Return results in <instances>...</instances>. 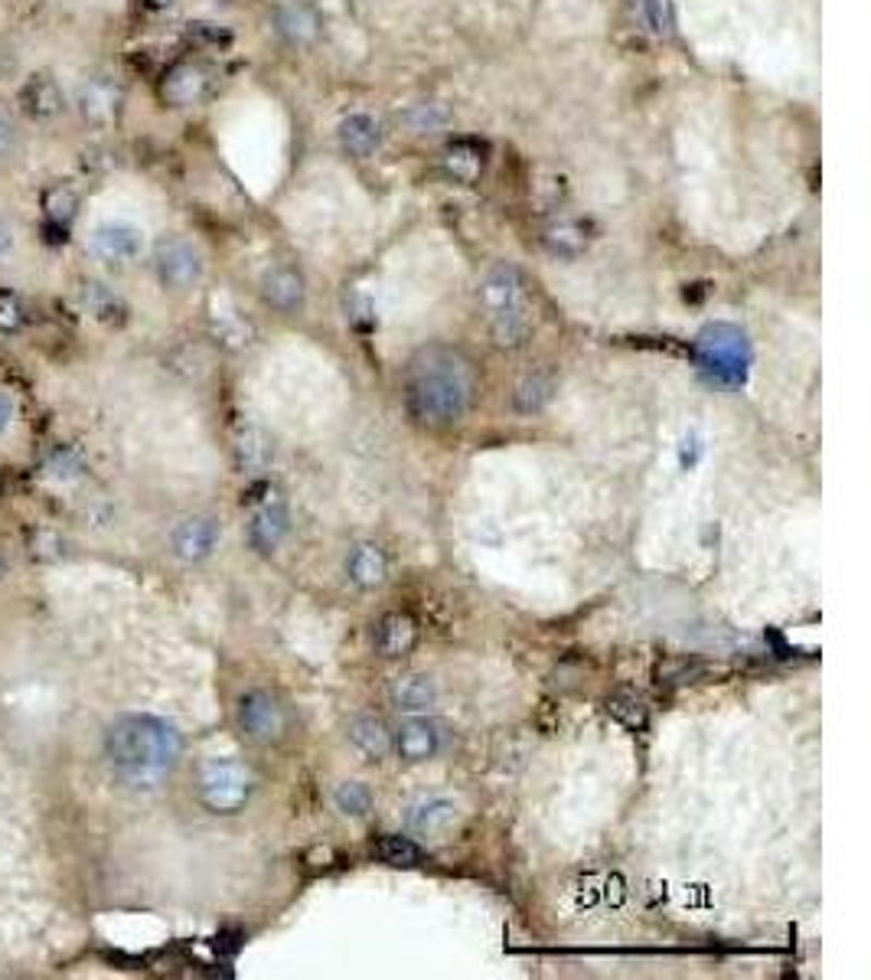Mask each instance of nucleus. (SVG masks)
<instances>
[{
  "mask_svg": "<svg viewBox=\"0 0 871 980\" xmlns=\"http://www.w3.org/2000/svg\"><path fill=\"white\" fill-rule=\"evenodd\" d=\"M608 713H611L617 723L631 726V730H644V726H647V710H644V703L634 700V697H611V700H608Z\"/></svg>",
  "mask_w": 871,
  "mask_h": 980,
  "instance_id": "obj_30",
  "label": "nucleus"
},
{
  "mask_svg": "<svg viewBox=\"0 0 871 980\" xmlns=\"http://www.w3.org/2000/svg\"><path fill=\"white\" fill-rule=\"evenodd\" d=\"M698 363L702 370L725 383V386H738L744 383L748 376V366H751V347H748V337L731 327V324H711L698 334Z\"/></svg>",
  "mask_w": 871,
  "mask_h": 980,
  "instance_id": "obj_4",
  "label": "nucleus"
},
{
  "mask_svg": "<svg viewBox=\"0 0 871 980\" xmlns=\"http://www.w3.org/2000/svg\"><path fill=\"white\" fill-rule=\"evenodd\" d=\"M154 271L164 288L187 291L203 278V255L184 236H167L154 245Z\"/></svg>",
  "mask_w": 871,
  "mask_h": 980,
  "instance_id": "obj_6",
  "label": "nucleus"
},
{
  "mask_svg": "<svg viewBox=\"0 0 871 980\" xmlns=\"http://www.w3.org/2000/svg\"><path fill=\"white\" fill-rule=\"evenodd\" d=\"M16 102H20V112L33 121H52L66 112L62 82L49 69H39L33 75H26V82L16 92Z\"/></svg>",
  "mask_w": 871,
  "mask_h": 980,
  "instance_id": "obj_8",
  "label": "nucleus"
},
{
  "mask_svg": "<svg viewBox=\"0 0 871 980\" xmlns=\"http://www.w3.org/2000/svg\"><path fill=\"white\" fill-rule=\"evenodd\" d=\"M255 778L235 758H210L200 771V797L216 814H235L251 797Z\"/></svg>",
  "mask_w": 871,
  "mask_h": 980,
  "instance_id": "obj_5",
  "label": "nucleus"
},
{
  "mask_svg": "<svg viewBox=\"0 0 871 980\" xmlns=\"http://www.w3.org/2000/svg\"><path fill=\"white\" fill-rule=\"evenodd\" d=\"M261 294L278 311H297L304 304V278L287 265H274L261 278Z\"/></svg>",
  "mask_w": 871,
  "mask_h": 980,
  "instance_id": "obj_13",
  "label": "nucleus"
},
{
  "mask_svg": "<svg viewBox=\"0 0 871 980\" xmlns=\"http://www.w3.org/2000/svg\"><path fill=\"white\" fill-rule=\"evenodd\" d=\"M79 298H82V307L95 320H102V324H121L125 314H128L125 301L108 284H102V281H85L82 291H79Z\"/></svg>",
  "mask_w": 871,
  "mask_h": 980,
  "instance_id": "obj_22",
  "label": "nucleus"
},
{
  "mask_svg": "<svg viewBox=\"0 0 871 980\" xmlns=\"http://www.w3.org/2000/svg\"><path fill=\"white\" fill-rule=\"evenodd\" d=\"M190 39L200 46H225L232 36L216 23H190Z\"/></svg>",
  "mask_w": 871,
  "mask_h": 980,
  "instance_id": "obj_33",
  "label": "nucleus"
},
{
  "mask_svg": "<svg viewBox=\"0 0 871 980\" xmlns=\"http://www.w3.org/2000/svg\"><path fill=\"white\" fill-rule=\"evenodd\" d=\"M591 240H595V226L585 220H562V223L549 226L542 236L545 248L558 258H578L591 245Z\"/></svg>",
  "mask_w": 871,
  "mask_h": 980,
  "instance_id": "obj_16",
  "label": "nucleus"
},
{
  "mask_svg": "<svg viewBox=\"0 0 871 980\" xmlns=\"http://www.w3.org/2000/svg\"><path fill=\"white\" fill-rule=\"evenodd\" d=\"M409 125H412L419 135L437 131V128L447 125V112H444L440 105H415V108L409 112Z\"/></svg>",
  "mask_w": 871,
  "mask_h": 980,
  "instance_id": "obj_32",
  "label": "nucleus"
},
{
  "mask_svg": "<svg viewBox=\"0 0 871 980\" xmlns=\"http://www.w3.org/2000/svg\"><path fill=\"white\" fill-rule=\"evenodd\" d=\"M415 621L409 618V615H386L379 625H376V648H379V654H386V657H402V654H409L412 651V644H415Z\"/></svg>",
  "mask_w": 871,
  "mask_h": 980,
  "instance_id": "obj_19",
  "label": "nucleus"
},
{
  "mask_svg": "<svg viewBox=\"0 0 871 980\" xmlns=\"http://www.w3.org/2000/svg\"><path fill=\"white\" fill-rule=\"evenodd\" d=\"M13 144H16V128H13L10 115L0 112V161H7L13 154Z\"/></svg>",
  "mask_w": 871,
  "mask_h": 980,
  "instance_id": "obj_34",
  "label": "nucleus"
},
{
  "mask_svg": "<svg viewBox=\"0 0 871 980\" xmlns=\"http://www.w3.org/2000/svg\"><path fill=\"white\" fill-rule=\"evenodd\" d=\"M3 572H7V562H3V556H0V579H3Z\"/></svg>",
  "mask_w": 871,
  "mask_h": 980,
  "instance_id": "obj_38",
  "label": "nucleus"
},
{
  "mask_svg": "<svg viewBox=\"0 0 871 980\" xmlns=\"http://www.w3.org/2000/svg\"><path fill=\"white\" fill-rule=\"evenodd\" d=\"M284 536H287V510L281 503H264L248 523V539L258 552H274Z\"/></svg>",
  "mask_w": 871,
  "mask_h": 980,
  "instance_id": "obj_17",
  "label": "nucleus"
},
{
  "mask_svg": "<svg viewBox=\"0 0 871 980\" xmlns=\"http://www.w3.org/2000/svg\"><path fill=\"white\" fill-rule=\"evenodd\" d=\"M170 0H151V7H167Z\"/></svg>",
  "mask_w": 871,
  "mask_h": 980,
  "instance_id": "obj_37",
  "label": "nucleus"
},
{
  "mask_svg": "<svg viewBox=\"0 0 871 980\" xmlns=\"http://www.w3.org/2000/svg\"><path fill=\"white\" fill-rule=\"evenodd\" d=\"M350 742L366 755V758H386L392 751V733L382 726L376 716H360L350 723Z\"/></svg>",
  "mask_w": 871,
  "mask_h": 980,
  "instance_id": "obj_25",
  "label": "nucleus"
},
{
  "mask_svg": "<svg viewBox=\"0 0 871 980\" xmlns=\"http://www.w3.org/2000/svg\"><path fill=\"white\" fill-rule=\"evenodd\" d=\"M473 389L476 383L470 363L447 347L422 350L405 373V406L422 425L432 429L460 422L473 402Z\"/></svg>",
  "mask_w": 871,
  "mask_h": 980,
  "instance_id": "obj_1",
  "label": "nucleus"
},
{
  "mask_svg": "<svg viewBox=\"0 0 871 980\" xmlns=\"http://www.w3.org/2000/svg\"><path fill=\"white\" fill-rule=\"evenodd\" d=\"M235 455H238V465L245 471H261L271 458V448H268V439L258 432V429H245L235 442Z\"/></svg>",
  "mask_w": 871,
  "mask_h": 980,
  "instance_id": "obj_27",
  "label": "nucleus"
},
{
  "mask_svg": "<svg viewBox=\"0 0 871 980\" xmlns=\"http://www.w3.org/2000/svg\"><path fill=\"white\" fill-rule=\"evenodd\" d=\"M437 690L432 677H422V674H409V677H399L392 684V703L405 713H425L428 707H435Z\"/></svg>",
  "mask_w": 871,
  "mask_h": 980,
  "instance_id": "obj_23",
  "label": "nucleus"
},
{
  "mask_svg": "<svg viewBox=\"0 0 871 980\" xmlns=\"http://www.w3.org/2000/svg\"><path fill=\"white\" fill-rule=\"evenodd\" d=\"M480 304L499 347H519L529 334V301L522 275L513 265H493L480 281Z\"/></svg>",
  "mask_w": 871,
  "mask_h": 980,
  "instance_id": "obj_3",
  "label": "nucleus"
},
{
  "mask_svg": "<svg viewBox=\"0 0 871 980\" xmlns=\"http://www.w3.org/2000/svg\"><path fill=\"white\" fill-rule=\"evenodd\" d=\"M552 399V380L545 376H529L516 389V409L519 412H539Z\"/></svg>",
  "mask_w": 871,
  "mask_h": 980,
  "instance_id": "obj_29",
  "label": "nucleus"
},
{
  "mask_svg": "<svg viewBox=\"0 0 871 980\" xmlns=\"http://www.w3.org/2000/svg\"><path fill=\"white\" fill-rule=\"evenodd\" d=\"M118 85L108 79V75H92L85 85H82V95H79V105L85 112L89 121H111V115L118 112Z\"/></svg>",
  "mask_w": 871,
  "mask_h": 980,
  "instance_id": "obj_18",
  "label": "nucleus"
},
{
  "mask_svg": "<svg viewBox=\"0 0 871 980\" xmlns=\"http://www.w3.org/2000/svg\"><path fill=\"white\" fill-rule=\"evenodd\" d=\"M23 324H26V307H23V301H20L13 291H3V288H0V330H3V334H16V330H23Z\"/></svg>",
  "mask_w": 871,
  "mask_h": 980,
  "instance_id": "obj_31",
  "label": "nucleus"
},
{
  "mask_svg": "<svg viewBox=\"0 0 871 980\" xmlns=\"http://www.w3.org/2000/svg\"><path fill=\"white\" fill-rule=\"evenodd\" d=\"M340 141H343V148H346L353 158H369V154L379 148L382 135H379V125H376L369 115H350V118L340 125Z\"/></svg>",
  "mask_w": 871,
  "mask_h": 980,
  "instance_id": "obj_24",
  "label": "nucleus"
},
{
  "mask_svg": "<svg viewBox=\"0 0 871 980\" xmlns=\"http://www.w3.org/2000/svg\"><path fill=\"white\" fill-rule=\"evenodd\" d=\"M373 856L379 863H389V866H415V863H422L425 853L415 840H409L402 833H382L373 843Z\"/></svg>",
  "mask_w": 871,
  "mask_h": 980,
  "instance_id": "obj_26",
  "label": "nucleus"
},
{
  "mask_svg": "<svg viewBox=\"0 0 871 980\" xmlns=\"http://www.w3.org/2000/svg\"><path fill=\"white\" fill-rule=\"evenodd\" d=\"M203 92H207V75L193 62H177L161 79V98L170 108H187V105L200 102Z\"/></svg>",
  "mask_w": 871,
  "mask_h": 980,
  "instance_id": "obj_12",
  "label": "nucleus"
},
{
  "mask_svg": "<svg viewBox=\"0 0 871 980\" xmlns=\"http://www.w3.org/2000/svg\"><path fill=\"white\" fill-rule=\"evenodd\" d=\"M238 723L255 742H278L287 730V713L271 693L251 690L238 700Z\"/></svg>",
  "mask_w": 871,
  "mask_h": 980,
  "instance_id": "obj_7",
  "label": "nucleus"
},
{
  "mask_svg": "<svg viewBox=\"0 0 871 980\" xmlns=\"http://www.w3.org/2000/svg\"><path fill=\"white\" fill-rule=\"evenodd\" d=\"M13 412H16V402H13V396L0 389V432H7V425H10V419H13Z\"/></svg>",
  "mask_w": 871,
  "mask_h": 980,
  "instance_id": "obj_35",
  "label": "nucleus"
},
{
  "mask_svg": "<svg viewBox=\"0 0 871 980\" xmlns=\"http://www.w3.org/2000/svg\"><path fill=\"white\" fill-rule=\"evenodd\" d=\"M483 154H486L483 144H476V141H470V138H460V141L447 144V151H444V158H440V167H444V174H447L450 180H457V184H473V180H480V174H483V164H486Z\"/></svg>",
  "mask_w": 871,
  "mask_h": 980,
  "instance_id": "obj_15",
  "label": "nucleus"
},
{
  "mask_svg": "<svg viewBox=\"0 0 871 980\" xmlns=\"http://www.w3.org/2000/svg\"><path fill=\"white\" fill-rule=\"evenodd\" d=\"M92 255L108 261V265H125L134 261L144 248V236L131 223H98L89 236Z\"/></svg>",
  "mask_w": 871,
  "mask_h": 980,
  "instance_id": "obj_9",
  "label": "nucleus"
},
{
  "mask_svg": "<svg viewBox=\"0 0 871 980\" xmlns=\"http://www.w3.org/2000/svg\"><path fill=\"white\" fill-rule=\"evenodd\" d=\"M39 207H43V217H46V223H49L52 230L69 233V226H72L75 217H79V194H75L69 184H52V187L43 190Z\"/></svg>",
  "mask_w": 871,
  "mask_h": 980,
  "instance_id": "obj_20",
  "label": "nucleus"
},
{
  "mask_svg": "<svg viewBox=\"0 0 871 980\" xmlns=\"http://www.w3.org/2000/svg\"><path fill=\"white\" fill-rule=\"evenodd\" d=\"M10 248H13V230H10L7 220H0V261L10 255Z\"/></svg>",
  "mask_w": 871,
  "mask_h": 980,
  "instance_id": "obj_36",
  "label": "nucleus"
},
{
  "mask_svg": "<svg viewBox=\"0 0 871 980\" xmlns=\"http://www.w3.org/2000/svg\"><path fill=\"white\" fill-rule=\"evenodd\" d=\"M219 542V523L213 516H187L174 526L170 546L184 562H203Z\"/></svg>",
  "mask_w": 871,
  "mask_h": 980,
  "instance_id": "obj_10",
  "label": "nucleus"
},
{
  "mask_svg": "<svg viewBox=\"0 0 871 980\" xmlns=\"http://www.w3.org/2000/svg\"><path fill=\"white\" fill-rule=\"evenodd\" d=\"M180 751V733L167 720L148 713H128L115 720L105 733V755L115 774L128 784H157L164 774L174 771Z\"/></svg>",
  "mask_w": 871,
  "mask_h": 980,
  "instance_id": "obj_2",
  "label": "nucleus"
},
{
  "mask_svg": "<svg viewBox=\"0 0 871 980\" xmlns=\"http://www.w3.org/2000/svg\"><path fill=\"white\" fill-rule=\"evenodd\" d=\"M460 820V810L454 801L447 797H422L409 807V827L419 837H432V840H444Z\"/></svg>",
  "mask_w": 871,
  "mask_h": 980,
  "instance_id": "obj_11",
  "label": "nucleus"
},
{
  "mask_svg": "<svg viewBox=\"0 0 871 980\" xmlns=\"http://www.w3.org/2000/svg\"><path fill=\"white\" fill-rule=\"evenodd\" d=\"M346 572H350V579H353L356 585H363V588H376V585H382V579H386V572H389V562H386V556H382L379 546H373V542H360V546L350 552Z\"/></svg>",
  "mask_w": 871,
  "mask_h": 980,
  "instance_id": "obj_21",
  "label": "nucleus"
},
{
  "mask_svg": "<svg viewBox=\"0 0 871 980\" xmlns=\"http://www.w3.org/2000/svg\"><path fill=\"white\" fill-rule=\"evenodd\" d=\"M333 804L350 814V817H363L369 807H373V794L363 781H343L337 791H333Z\"/></svg>",
  "mask_w": 871,
  "mask_h": 980,
  "instance_id": "obj_28",
  "label": "nucleus"
},
{
  "mask_svg": "<svg viewBox=\"0 0 871 980\" xmlns=\"http://www.w3.org/2000/svg\"><path fill=\"white\" fill-rule=\"evenodd\" d=\"M396 751L405 758V761H425L432 758L440 745V735H437V726L432 720H422V716H412L399 726V733L392 738Z\"/></svg>",
  "mask_w": 871,
  "mask_h": 980,
  "instance_id": "obj_14",
  "label": "nucleus"
}]
</instances>
